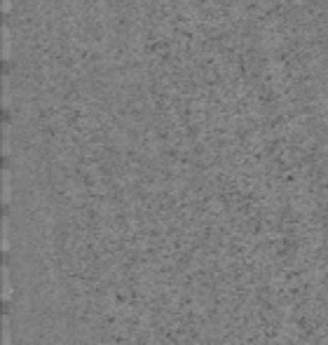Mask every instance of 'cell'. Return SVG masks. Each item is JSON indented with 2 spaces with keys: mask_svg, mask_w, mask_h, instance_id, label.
I'll return each instance as SVG.
<instances>
[{
  "mask_svg": "<svg viewBox=\"0 0 328 345\" xmlns=\"http://www.w3.org/2000/svg\"><path fill=\"white\" fill-rule=\"evenodd\" d=\"M12 56V33H10V26L3 24V61H10Z\"/></svg>",
  "mask_w": 328,
  "mask_h": 345,
  "instance_id": "6da1fadb",
  "label": "cell"
},
{
  "mask_svg": "<svg viewBox=\"0 0 328 345\" xmlns=\"http://www.w3.org/2000/svg\"><path fill=\"white\" fill-rule=\"evenodd\" d=\"M12 12V0H3V14Z\"/></svg>",
  "mask_w": 328,
  "mask_h": 345,
  "instance_id": "7a4b0ae2",
  "label": "cell"
}]
</instances>
